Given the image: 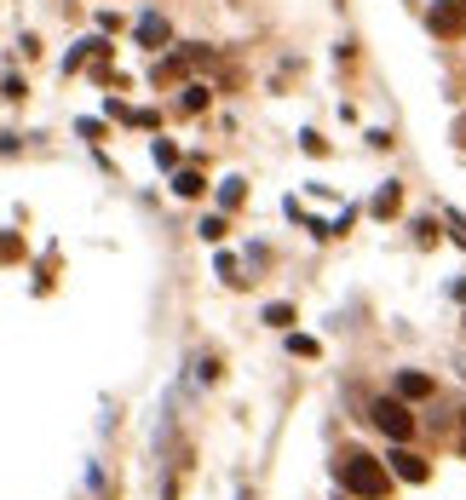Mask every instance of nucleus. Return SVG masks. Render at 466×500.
<instances>
[{
    "instance_id": "7",
    "label": "nucleus",
    "mask_w": 466,
    "mask_h": 500,
    "mask_svg": "<svg viewBox=\"0 0 466 500\" xmlns=\"http://www.w3.org/2000/svg\"><path fill=\"white\" fill-rule=\"evenodd\" d=\"M173 190H179V196H196V190H201V179H196V173H179Z\"/></svg>"
},
{
    "instance_id": "5",
    "label": "nucleus",
    "mask_w": 466,
    "mask_h": 500,
    "mask_svg": "<svg viewBox=\"0 0 466 500\" xmlns=\"http://www.w3.org/2000/svg\"><path fill=\"white\" fill-rule=\"evenodd\" d=\"M426 392H432L426 374H397V397H426Z\"/></svg>"
},
{
    "instance_id": "2",
    "label": "nucleus",
    "mask_w": 466,
    "mask_h": 500,
    "mask_svg": "<svg viewBox=\"0 0 466 500\" xmlns=\"http://www.w3.org/2000/svg\"><path fill=\"white\" fill-rule=\"evenodd\" d=\"M375 426H380L386 437H397V443H403V437L415 431V420H409V409H403V403L386 397V403H375Z\"/></svg>"
},
{
    "instance_id": "1",
    "label": "nucleus",
    "mask_w": 466,
    "mask_h": 500,
    "mask_svg": "<svg viewBox=\"0 0 466 500\" xmlns=\"http://www.w3.org/2000/svg\"><path fill=\"white\" fill-rule=\"evenodd\" d=\"M340 483L357 495H368V500H380L386 495V472H380V460H368L363 449H351V455H340Z\"/></svg>"
},
{
    "instance_id": "4",
    "label": "nucleus",
    "mask_w": 466,
    "mask_h": 500,
    "mask_svg": "<svg viewBox=\"0 0 466 500\" xmlns=\"http://www.w3.org/2000/svg\"><path fill=\"white\" fill-rule=\"evenodd\" d=\"M392 472H397V477H409V483H426V460H421V455H409V449H392Z\"/></svg>"
},
{
    "instance_id": "3",
    "label": "nucleus",
    "mask_w": 466,
    "mask_h": 500,
    "mask_svg": "<svg viewBox=\"0 0 466 500\" xmlns=\"http://www.w3.org/2000/svg\"><path fill=\"white\" fill-rule=\"evenodd\" d=\"M432 29H438V35H461L466 29V0H438V6H432Z\"/></svg>"
},
{
    "instance_id": "6",
    "label": "nucleus",
    "mask_w": 466,
    "mask_h": 500,
    "mask_svg": "<svg viewBox=\"0 0 466 500\" xmlns=\"http://www.w3.org/2000/svg\"><path fill=\"white\" fill-rule=\"evenodd\" d=\"M138 35H144V46H155V41L167 35V23H155V18H144V23H138Z\"/></svg>"
}]
</instances>
